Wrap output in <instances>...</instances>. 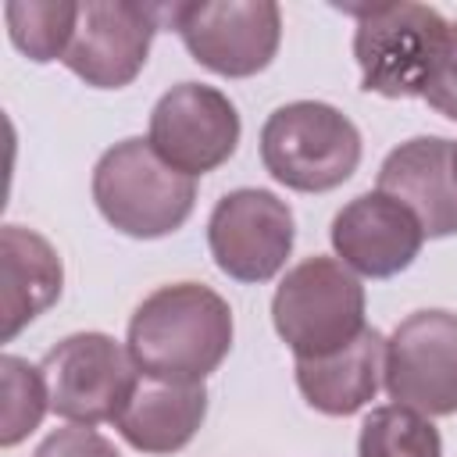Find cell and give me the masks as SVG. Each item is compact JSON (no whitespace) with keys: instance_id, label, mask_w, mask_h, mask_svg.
<instances>
[{"instance_id":"6da1fadb","label":"cell","mask_w":457,"mask_h":457,"mask_svg":"<svg viewBox=\"0 0 457 457\" xmlns=\"http://www.w3.org/2000/svg\"><path fill=\"white\" fill-rule=\"evenodd\" d=\"M125 346L146 378L196 386L232 350V311L211 286L171 282L132 311Z\"/></svg>"},{"instance_id":"7a4b0ae2","label":"cell","mask_w":457,"mask_h":457,"mask_svg":"<svg viewBox=\"0 0 457 457\" xmlns=\"http://www.w3.org/2000/svg\"><path fill=\"white\" fill-rule=\"evenodd\" d=\"M100 214L132 239H161L186 225L196 204L193 175L157 157L150 139H121L93 168Z\"/></svg>"},{"instance_id":"3957f363","label":"cell","mask_w":457,"mask_h":457,"mask_svg":"<svg viewBox=\"0 0 457 457\" xmlns=\"http://www.w3.org/2000/svg\"><path fill=\"white\" fill-rule=\"evenodd\" d=\"M261 161L275 182L296 193H328L361 164V132L332 104L293 100L261 125Z\"/></svg>"},{"instance_id":"277c9868","label":"cell","mask_w":457,"mask_h":457,"mask_svg":"<svg viewBox=\"0 0 457 457\" xmlns=\"http://www.w3.org/2000/svg\"><path fill=\"white\" fill-rule=\"evenodd\" d=\"M271 321L293 357H328L364 325V286L339 257H307L286 271L271 296Z\"/></svg>"},{"instance_id":"5b68a950","label":"cell","mask_w":457,"mask_h":457,"mask_svg":"<svg viewBox=\"0 0 457 457\" xmlns=\"http://www.w3.org/2000/svg\"><path fill=\"white\" fill-rule=\"evenodd\" d=\"M346 14L357 18L353 57L361 86L389 100L421 96L450 21L425 4L346 7Z\"/></svg>"},{"instance_id":"8992f818","label":"cell","mask_w":457,"mask_h":457,"mask_svg":"<svg viewBox=\"0 0 457 457\" xmlns=\"http://www.w3.org/2000/svg\"><path fill=\"white\" fill-rule=\"evenodd\" d=\"M39 368L46 378L50 411L71 425L89 428L118 421L143 378L129 346L107 332H75L61 339Z\"/></svg>"},{"instance_id":"52a82bcc","label":"cell","mask_w":457,"mask_h":457,"mask_svg":"<svg viewBox=\"0 0 457 457\" xmlns=\"http://www.w3.org/2000/svg\"><path fill=\"white\" fill-rule=\"evenodd\" d=\"M168 21L182 36L189 57L225 79L264 71L282 39V11L271 0L171 4Z\"/></svg>"},{"instance_id":"ba28073f","label":"cell","mask_w":457,"mask_h":457,"mask_svg":"<svg viewBox=\"0 0 457 457\" xmlns=\"http://www.w3.org/2000/svg\"><path fill=\"white\" fill-rule=\"evenodd\" d=\"M382 386L393 403L425 418L457 414V314H407L386 339Z\"/></svg>"},{"instance_id":"9c48e42d","label":"cell","mask_w":457,"mask_h":457,"mask_svg":"<svg viewBox=\"0 0 457 457\" xmlns=\"http://www.w3.org/2000/svg\"><path fill=\"white\" fill-rule=\"evenodd\" d=\"M293 211L268 189H232L207 218L211 257L236 282L275 278L293 253Z\"/></svg>"},{"instance_id":"30bf717a","label":"cell","mask_w":457,"mask_h":457,"mask_svg":"<svg viewBox=\"0 0 457 457\" xmlns=\"http://www.w3.org/2000/svg\"><path fill=\"white\" fill-rule=\"evenodd\" d=\"M239 132V111L221 89L179 82L154 104L146 139L161 161L196 179L221 168L236 154Z\"/></svg>"},{"instance_id":"8fae6325","label":"cell","mask_w":457,"mask_h":457,"mask_svg":"<svg viewBox=\"0 0 457 457\" xmlns=\"http://www.w3.org/2000/svg\"><path fill=\"white\" fill-rule=\"evenodd\" d=\"M161 18H168V7L157 4H125V0L79 4L75 36L64 54L68 71L96 89L129 86L146 64Z\"/></svg>"},{"instance_id":"7c38bea8","label":"cell","mask_w":457,"mask_h":457,"mask_svg":"<svg viewBox=\"0 0 457 457\" xmlns=\"http://www.w3.org/2000/svg\"><path fill=\"white\" fill-rule=\"evenodd\" d=\"M425 243L421 221L386 193H361L332 218L336 257L364 278H393L414 264Z\"/></svg>"},{"instance_id":"4fadbf2b","label":"cell","mask_w":457,"mask_h":457,"mask_svg":"<svg viewBox=\"0 0 457 457\" xmlns=\"http://www.w3.org/2000/svg\"><path fill=\"white\" fill-rule=\"evenodd\" d=\"M378 193L400 200L428 239L457 236V179L453 139L414 136L386 154L378 168Z\"/></svg>"},{"instance_id":"5bb4252c","label":"cell","mask_w":457,"mask_h":457,"mask_svg":"<svg viewBox=\"0 0 457 457\" xmlns=\"http://www.w3.org/2000/svg\"><path fill=\"white\" fill-rule=\"evenodd\" d=\"M386 375V336L378 328H364L353 343L328 357H300L296 361V389L303 400L328 414L346 418L375 400Z\"/></svg>"},{"instance_id":"9a60e30c","label":"cell","mask_w":457,"mask_h":457,"mask_svg":"<svg viewBox=\"0 0 457 457\" xmlns=\"http://www.w3.org/2000/svg\"><path fill=\"white\" fill-rule=\"evenodd\" d=\"M204 418H207L204 382L182 386L143 375L132 400L118 414L114 428L139 453H175L200 432Z\"/></svg>"},{"instance_id":"2e32d148","label":"cell","mask_w":457,"mask_h":457,"mask_svg":"<svg viewBox=\"0 0 457 457\" xmlns=\"http://www.w3.org/2000/svg\"><path fill=\"white\" fill-rule=\"evenodd\" d=\"M0 250H4V339H14L61 296L64 268L50 239L21 225H4Z\"/></svg>"},{"instance_id":"e0dca14e","label":"cell","mask_w":457,"mask_h":457,"mask_svg":"<svg viewBox=\"0 0 457 457\" xmlns=\"http://www.w3.org/2000/svg\"><path fill=\"white\" fill-rule=\"evenodd\" d=\"M7 36L11 43L36 64L46 61H64L75 21H79V4L71 0H11L4 7Z\"/></svg>"},{"instance_id":"ac0fdd59","label":"cell","mask_w":457,"mask_h":457,"mask_svg":"<svg viewBox=\"0 0 457 457\" xmlns=\"http://www.w3.org/2000/svg\"><path fill=\"white\" fill-rule=\"evenodd\" d=\"M357 457H443V439L425 414L386 403L364 418Z\"/></svg>"},{"instance_id":"d6986e66","label":"cell","mask_w":457,"mask_h":457,"mask_svg":"<svg viewBox=\"0 0 457 457\" xmlns=\"http://www.w3.org/2000/svg\"><path fill=\"white\" fill-rule=\"evenodd\" d=\"M0 389H4L0 446H18L29 432L39 428L43 414L50 411V393H46L43 368L29 364L25 357L4 353L0 357Z\"/></svg>"},{"instance_id":"ffe728a7","label":"cell","mask_w":457,"mask_h":457,"mask_svg":"<svg viewBox=\"0 0 457 457\" xmlns=\"http://www.w3.org/2000/svg\"><path fill=\"white\" fill-rule=\"evenodd\" d=\"M421 100L443 118L457 121V21L446 25V36H443V46H439V57L425 82Z\"/></svg>"},{"instance_id":"44dd1931","label":"cell","mask_w":457,"mask_h":457,"mask_svg":"<svg viewBox=\"0 0 457 457\" xmlns=\"http://www.w3.org/2000/svg\"><path fill=\"white\" fill-rule=\"evenodd\" d=\"M32 457H121L107 436H100L89 425H64L50 432Z\"/></svg>"},{"instance_id":"7402d4cb","label":"cell","mask_w":457,"mask_h":457,"mask_svg":"<svg viewBox=\"0 0 457 457\" xmlns=\"http://www.w3.org/2000/svg\"><path fill=\"white\" fill-rule=\"evenodd\" d=\"M453 179H457V143H453Z\"/></svg>"}]
</instances>
